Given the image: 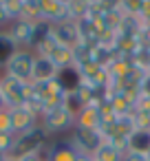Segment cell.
<instances>
[{
    "label": "cell",
    "mask_w": 150,
    "mask_h": 161,
    "mask_svg": "<svg viewBox=\"0 0 150 161\" xmlns=\"http://www.w3.org/2000/svg\"><path fill=\"white\" fill-rule=\"evenodd\" d=\"M0 132H14V126H11V110H9V108H0Z\"/></svg>",
    "instance_id": "cb8c5ba5"
},
{
    "label": "cell",
    "mask_w": 150,
    "mask_h": 161,
    "mask_svg": "<svg viewBox=\"0 0 150 161\" xmlns=\"http://www.w3.org/2000/svg\"><path fill=\"white\" fill-rule=\"evenodd\" d=\"M93 159H95V161H121V159H124V152H119L113 143L104 141V143L95 150Z\"/></svg>",
    "instance_id": "d6986e66"
},
{
    "label": "cell",
    "mask_w": 150,
    "mask_h": 161,
    "mask_svg": "<svg viewBox=\"0 0 150 161\" xmlns=\"http://www.w3.org/2000/svg\"><path fill=\"white\" fill-rule=\"evenodd\" d=\"M44 159L47 161H77L80 152L73 148L71 139H58V141H49L44 148Z\"/></svg>",
    "instance_id": "ba28073f"
},
{
    "label": "cell",
    "mask_w": 150,
    "mask_h": 161,
    "mask_svg": "<svg viewBox=\"0 0 150 161\" xmlns=\"http://www.w3.org/2000/svg\"><path fill=\"white\" fill-rule=\"evenodd\" d=\"M60 73V69L49 60V58H38L36 55V62H33V73H31V82L33 84H44V82H51L55 80Z\"/></svg>",
    "instance_id": "30bf717a"
},
{
    "label": "cell",
    "mask_w": 150,
    "mask_h": 161,
    "mask_svg": "<svg viewBox=\"0 0 150 161\" xmlns=\"http://www.w3.org/2000/svg\"><path fill=\"white\" fill-rule=\"evenodd\" d=\"M49 143V132L42 128V126H36L33 130L29 132H22V135H16L14 139V146L9 150V157L11 159H25L29 154H42L44 148Z\"/></svg>",
    "instance_id": "6da1fadb"
},
{
    "label": "cell",
    "mask_w": 150,
    "mask_h": 161,
    "mask_svg": "<svg viewBox=\"0 0 150 161\" xmlns=\"http://www.w3.org/2000/svg\"><path fill=\"white\" fill-rule=\"evenodd\" d=\"M0 108H5V104H3V97H0Z\"/></svg>",
    "instance_id": "f546056e"
},
{
    "label": "cell",
    "mask_w": 150,
    "mask_h": 161,
    "mask_svg": "<svg viewBox=\"0 0 150 161\" xmlns=\"http://www.w3.org/2000/svg\"><path fill=\"white\" fill-rule=\"evenodd\" d=\"M51 36L55 38V42H58V44L69 47V49H75V47L82 42L80 31H77V22H73V20L51 25Z\"/></svg>",
    "instance_id": "52a82bcc"
},
{
    "label": "cell",
    "mask_w": 150,
    "mask_h": 161,
    "mask_svg": "<svg viewBox=\"0 0 150 161\" xmlns=\"http://www.w3.org/2000/svg\"><path fill=\"white\" fill-rule=\"evenodd\" d=\"M14 139H16L14 132H0V152L3 154H9V150L14 146Z\"/></svg>",
    "instance_id": "d4e9b609"
},
{
    "label": "cell",
    "mask_w": 150,
    "mask_h": 161,
    "mask_svg": "<svg viewBox=\"0 0 150 161\" xmlns=\"http://www.w3.org/2000/svg\"><path fill=\"white\" fill-rule=\"evenodd\" d=\"M128 150L148 152V150H150V132H148V130H135V132L128 137Z\"/></svg>",
    "instance_id": "e0dca14e"
},
{
    "label": "cell",
    "mask_w": 150,
    "mask_h": 161,
    "mask_svg": "<svg viewBox=\"0 0 150 161\" xmlns=\"http://www.w3.org/2000/svg\"><path fill=\"white\" fill-rule=\"evenodd\" d=\"M40 126L53 135V132H62V130H69L75 126V117L64 108V106H58V108H51V110H44V115L40 117Z\"/></svg>",
    "instance_id": "8992f818"
},
{
    "label": "cell",
    "mask_w": 150,
    "mask_h": 161,
    "mask_svg": "<svg viewBox=\"0 0 150 161\" xmlns=\"http://www.w3.org/2000/svg\"><path fill=\"white\" fill-rule=\"evenodd\" d=\"M5 3V11L9 16V20H18L20 18V11H22V0H3Z\"/></svg>",
    "instance_id": "603a6c76"
},
{
    "label": "cell",
    "mask_w": 150,
    "mask_h": 161,
    "mask_svg": "<svg viewBox=\"0 0 150 161\" xmlns=\"http://www.w3.org/2000/svg\"><path fill=\"white\" fill-rule=\"evenodd\" d=\"M51 36V25L47 22V20H40V22H36L33 25V33H31V47H29V51L33 53L47 38Z\"/></svg>",
    "instance_id": "ac0fdd59"
},
{
    "label": "cell",
    "mask_w": 150,
    "mask_h": 161,
    "mask_svg": "<svg viewBox=\"0 0 150 161\" xmlns=\"http://www.w3.org/2000/svg\"><path fill=\"white\" fill-rule=\"evenodd\" d=\"M40 9H42V20H47L49 25L71 20L69 18V3H64V0H40Z\"/></svg>",
    "instance_id": "9c48e42d"
},
{
    "label": "cell",
    "mask_w": 150,
    "mask_h": 161,
    "mask_svg": "<svg viewBox=\"0 0 150 161\" xmlns=\"http://www.w3.org/2000/svg\"><path fill=\"white\" fill-rule=\"evenodd\" d=\"M77 161H91V157H84V154H80V157H77Z\"/></svg>",
    "instance_id": "f1b7e54d"
},
{
    "label": "cell",
    "mask_w": 150,
    "mask_h": 161,
    "mask_svg": "<svg viewBox=\"0 0 150 161\" xmlns=\"http://www.w3.org/2000/svg\"><path fill=\"white\" fill-rule=\"evenodd\" d=\"M49 60H51L60 71H64V69H73V49L58 44V47L53 49V53L49 55Z\"/></svg>",
    "instance_id": "9a60e30c"
},
{
    "label": "cell",
    "mask_w": 150,
    "mask_h": 161,
    "mask_svg": "<svg viewBox=\"0 0 150 161\" xmlns=\"http://www.w3.org/2000/svg\"><path fill=\"white\" fill-rule=\"evenodd\" d=\"M71 143L73 148L84 154V157H93L95 150L104 143V137L99 130H91V128H80V126H73V132H71Z\"/></svg>",
    "instance_id": "7a4b0ae2"
},
{
    "label": "cell",
    "mask_w": 150,
    "mask_h": 161,
    "mask_svg": "<svg viewBox=\"0 0 150 161\" xmlns=\"http://www.w3.org/2000/svg\"><path fill=\"white\" fill-rule=\"evenodd\" d=\"M31 33H33V22H27V20H14L9 27V36L18 49L31 47Z\"/></svg>",
    "instance_id": "7c38bea8"
},
{
    "label": "cell",
    "mask_w": 150,
    "mask_h": 161,
    "mask_svg": "<svg viewBox=\"0 0 150 161\" xmlns=\"http://www.w3.org/2000/svg\"><path fill=\"white\" fill-rule=\"evenodd\" d=\"M11 20H9V16H7V11H5V3L0 0V27H5V25H9Z\"/></svg>",
    "instance_id": "4316f807"
},
{
    "label": "cell",
    "mask_w": 150,
    "mask_h": 161,
    "mask_svg": "<svg viewBox=\"0 0 150 161\" xmlns=\"http://www.w3.org/2000/svg\"><path fill=\"white\" fill-rule=\"evenodd\" d=\"M33 62H36V55L29 49H18V53L11 58V62L5 66V75H11L25 84H29L31 73H33Z\"/></svg>",
    "instance_id": "277c9868"
},
{
    "label": "cell",
    "mask_w": 150,
    "mask_h": 161,
    "mask_svg": "<svg viewBox=\"0 0 150 161\" xmlns=\"http://www.w3.org/2000/svg\"><path fill=\"white\" fill-rule=\"evenodd\" d=\"M75 126L80 128H91V130H99L102 128V117L97 106H84L82 113L75 117Z\"/></svg>",
    "instance_id": "4fadbf2b"
},
{
    "label": "cell",
    "mask_w": 150,
    "mask_h": 161,
    "mask_svg": "<svg viewBox=\"0 0 150 161\" xmlns=\"http://www.w3.org/2000/svg\"><path fill=\"white\" fill-rule=\"evenodd\" d=\"M132 121H135V130H148L150 132V113L132 110Z\"/></svg>",
    "instance_id": "7402d4cb"
},
{
    "label": "cell",
    "mask_w": 150,
    "mask_h": 161,
    "mask_svg": "<svg viewBox=\"0 0 150 161\" xmlns=\"http://www.w3.org/2000/svg\"><path fill=\"white\" fill-rule=\"evenodd\" d=\"M11 126H14V135H22L40 126V119L33 117L25 106H20V108H11Z\"/></svg>",
    "instance_id": "8fae6325"
},
{
    "label": "cell",
    "mask_w": 150,
    "mask_h": 161,
    "mask_svg": "<svg viewBox=\"0 0 150 161\" xmlns=\"http://www.w3.org/2000/svg\"><path fill=\"white\" fill-rule=\"evenodd\" d=\"M20 161H47V159H44V154H29V157H25Z\"/></svg>",
    "instance_id": "83f0119b"
},
{
    "label": "cell",
    "mask_w": 150,
    "mask_h": 161,
    "mask_svg": "<svg viewBox=\"0 0 150 161\" xmlns=\"http://www.w3.org/2000/svg\"><path fill=\"white\" fill-rule=\"evenodd\" d=\"M148 75H150V62H148Z\"/></svg>",
    "instance_id": "1f68e13d"
},
{
    "label": "cell",
    "mask_w": 150,
    "mask_h": 161,
    "mask_svg": "<svg viewBox=\"0 0 150 161\" xmlns=\"http://www.w3.org/2000/svg\"><path fill=\"white\" fill-rule=\"evenodd\" d=\"M73 117H77L80 113H82V108H84V104H82V99L77 97V93L75 91H69L66 93V97H64V104H62Z\"/></svg>",
    "instance_id": "44dd1931"
},
{
    "label": "cell",
    "mask_w": 150,
    "mask_h": 161,
    "mask_svg": "<svg viewBox=\"0 0 150 161\" xmlns=\"http://www.w3.org/2000/svg\"><path fill=\"white\" fill-rule=\"evenodd\" d=\"M31 84H33V82H31ZM33 93H36V97L44 104L47 110L62 106V104H64V97H66V91H64V86L60 84L58 77L51 80V82H44V84H33Z\"/></svg>",
    "instance_id": "5b68a950"
},
{
    "label": "cell",
    "mask_w": 150,
    "mask_h": 161,
    "mask_svg": "<svg viewBox=\"0 0 150 161\" xmlns=\"http://www.w3.org/2000/svg\"><path fill=\"white\" fill-rule=\"evenodd\" d=\"M25 91L27 84L11 77V75H0V97H3L5 108H20L25 106Z\"/></svg>",
    "instance_id": "3957f363"
},
{
    "label": "cell",
    "mask_w": 150,
    "mask_h": 161,
    "mask_svg": "<svg viewBox=\"0 0 150 161\" xmlns=\"http://www.w3.org/2000/svg\"><path fill=\"white\" fill-rule=\"evenodd\" d=\"M16 53H18V47L11 40L9 31H0V69H5Z\"/></svg>",
    "instance_id": "5bb4252c"
},
{
    "label": "cell",
    "mask_w": 150,
    "mask_h": 161,
    "mask_svg": "<svg viewBox=\"0 0 150 161\" xmlns=\"http://www.w3.org/2000/svg\"><path fill=\"white\" fill-rule=\"evenodd\" d=\"M121 161H148V157H146V152H135V150H128L126 154H124V159Z\"/></svg>",
    "instance_id": "484cf974"
},
{
    "label": "cell",
    "mask_w": 150,
    "mask_h": 161,
    "mask_svg": "<svg viewBox=\"0 0 150 161\" xmlns=\"http://www.w3.org/2000/svg\"><path fill=\"white\" fill-rule=\"evenodd\" d=\"M66 3H69V18L73 22L88 18V3H84V0H66Z\"/></svg>",
    "instance_id": "ffe728a7"
},
{
    "label": "cell",
    "mask_w": 150,
    "mask_h": 161,
    "mask_svg": "<svg viewBox=\"0 0 150 161\" xmlns=\"http://www.w3.org/2000/svg\"><path fill=\"white\" fill-rule=\"evenodd\" d=\"M146 157H148V161H150V150H148V152H146Z\"/></svg>",
    "instance_id": "4dcf8cb0"
},
{
    "label": "cell",
    "mask_w": 150,
    "mask_h": 161,
    "mask_svg": "<svg viewBox=\"0 0 150 161\" xmlns=\"http://www.w3.org/2000/svg\"><path fill=\"white\" fill-rule=\"evenodd\" d=\"M18 20H27V22H40L42 20V9H40V0H22V11Z\"/></svg>",
    "instance_id": "2e32d148"
}]
</instances>
